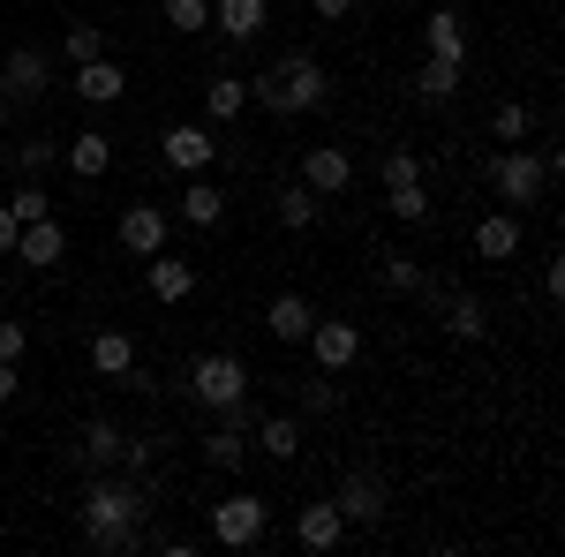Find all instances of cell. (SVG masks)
I'll return each mask as SVG.
<instances>
[{"mask_svg":"<svg viewBox=\"0 0 565 557\" xmlns=\"http://www.w3.org/2000/svg\"><path fill=\"white\" fill-rule=\"evenodd\" d=\"M84 543L106 557H136L151 535H143V519H151V482L143 474H90L84 482Z\"/></svg>","mask_w":565,"mask_h":557,"instance_id":"1","label":"cell"},{"mask_svg":"<svg viewBox=\"0 0 565 557\" xmlns=\"http://www.w3.org/2000/svg\"><path fill=\"white\" fill-rule=\"evenodd\" d=\"M324 98H332V76L317 53H279L264 76H249V106L264 114H317Z\"/></svg>","mask_w":565,"mask_h":557,"instance_id":"2","label":"cell"},{"mask_svg":"<svg viewBox=\"0 0 565 557\" xmlns=\"http://www.w3.org/2000/svg\"><path fill=\"white\" fill-rule=\"evenodd\" d=\"M551 181H558V151H527V143H505L498 159H490V189H498V204H543L551 196Z\"/></svg>","mask_w":565,"mask_h":557,"instance_id":"3","label":"cell"},{"mask_svg":"<svg viewBox=\"0 0 565 557\" xmlns=\"http://www.w3.org/2000/svg\"><path fill=\"white\" fill-rule=\"evenodd\" d=\"M204 527H212L218 550H257L264 527H271V505H264L257 490H234V497H218L212 513H204Z\"/></svg>","mask_w":565,"mask_h":557,"instance_id":"4","label":"cell"},{"mask_svg":"<svg viewBox=\"0 0 565 557\" xmlns=\"http://www.w3.org/2000/svg\"><path fill=\"white\" fill-rule=\"evenodd\" d=\"M189 392H196L212 415H226L234 399H249V362H242V354H196V362H189Z\"/></svg>","mask_w":565,"mask_h":557,"instance_id":"5","label":"cell"},{"mask_svg":"<svg viewBox=\"0 0 565 557\" xmlns=\"http://www.w3.org/2000/svg\"><path fill=\"white\" fill-rule=\"evenodd\" d=\"M332 505H340V519H348V527H377V519L392 513V482L377 468H354V474H340Z\"/></svg>","mask_w":565,"mask_h":557,"instance_id":"6","label":"cell"},{"mask_svg":"<svg viewBox=\"0 0 565 557\" xmlns=\"http://www.w3.org/2000/svg\"><path fill=\"white\" fill-rule=\"evenodd\" d=\"M302 346H309V362H317V369L348 377L354 362H362V324H348V317H317Z\"/></svg>","mask_w":565,"mask_h":557,"instance_id":"7","label":"cell"},{"mask_svg":"<svg viewBox=\"0 0 565 557\" xmlns=\"http://www.w3.org/2000/svg\"><path fill=\"white\" fill-rule=\"evenodd\" d=\"M45 90H53V61H45L39 45H15V53L0 61V98H8V106H39Z\"/></svg>","mask_w":565,"mask_h":557,"instance_id":"8","label":"cell"},{"mask_svg":"<svg viewBox=\"0 0 565 557\" xmlns=\"http://www.w3.org/2000/svg\"><path fill=\"white\" fill-rule=\"evenodd\" d=\"M159 151H167V167H181V173H212L218 129H212V121H174V129L159 136Z\"/></svg>","mask_w":565,"mask_h":557,"instance_id":"9","label":"cell"},{"mask_svg":"<svg viewBox=\"0 0 565 557\" xmlns=\"http://www.w3.org/2000/svg\"><path fill=\"white\" fill-rule=\"evenodd\" d=\"M167 242H174V212L167 204H129L121 212V249L129 257H159Z\"/></svg>","mask_w":565,"mask_h":557,"instance_id":"10","label":"cell"},{"mask_svg":"<svg viewBox=\"0 0 565 557\" xmlns=\"http://www.w3.org/2000/svg\"><path fill=\"white\" fill-rule=\"evenodd\" d=\"M15 264H31V271H53V264L68 257V234H61V218H23V234H15V249H8Z\"/></svg>","mask_w":565,"mask_h":557,"instance_id":"11","label":"cell"},{"mask_svg":"<svg viewBox=\"0 0 565 557\" xmlns=\"http://www.w3.org/2000/svg\"><path fill=\"white\" fill-rule=\"evenodd\" d=\"M302 181L317 189V196H348V189H354L348 143H309V151H302Z\"/></svg>","mask_w":565,"mask_h":557,"instance_id":"12","label":"cell"},{"mask_svg":"<svg viewBox=\"0 0 565 557\" xmlns=\"http://www.w3.org/2000/svg\"><path fill=\"white\" fill-rule=\"evenodd\" d=\"M212 23H218V39H226V45H257L264 23H271V0H218Z\"/></svg>","mask_w":565,"mask_h":557,"instance_id":"13","label":"cell"},{"mask_svg":"<svg viewBox=\"0 0 565 557\" xmlns=\"http://www.w3.org/2000/svg\"><path fill=\"white\" fill-rule=\"evenodd\" d=\"M61 167L76 173V181H98V173L114 167V136H106V129H84V136H61Z\"/></svg>","mask_w":565,"mask_h":557,"instance_id":"14","label":"cell"},{"mask_svg":"<svg viewBox=\"0 0 565 557\" xmlns=\"http://www.w3.org/2000/svg\"><path fill=\"white\" fill-rule=\"evenodd\" d=\"M295 543H302V550H340V543H348L340 505H332V497H324V505H302V513H295Z\"/></svg>","mask_w":565,"mask_h":557,"instance_id":"15","label":"cell"},{"mask_svg":"<svg viewBox=\"0 0 565 557\" xmlns=\"http://www.w3.org/2000/svg\"><path fill=\"white\" fill-rule=\"evenodd\" d=\"M76 98H84V106H114V98H121V90H129V76H121V61H114V53H98V61H84V68H76Z\"/></svg>","mask_w":565,"mask_h":557,"instance_id":"16","label":"cell"},{"mask_svg":"<svg viewBox=\"0 0 565 557\" xmlns=\"http://www.w3.org/2000/svg\"><path fill=\"white\" fill-rule=\"evenodd\" d=\"M143 287H151L159 301H189V294H196V264L159 249V257H143Z\"/></svg>","mask_w":565,"mask_h":557,"instance_id":"17","label":"cell"},{"mask_svg":"<svg viewBox=\"0 0 565 557\" xmlns=\"http://www.w3.org/2000/svg\"><path fill=\"white\" fill-rule=\"evenodd\" d=\"M476 257L482 264H513V257H521V218H513V212L476 218Z\"/></svg>","mask_w":565,"mask_h":557,"instance_id":"18","label":"cell"},{"mask_svg":"<svg viewBox=\"0 0 565 557\" xmlns=\"http://www.w3.org/2000/svg\"><path fill=\"white\" fill-rule=\"evenodd\" d=\"M121 437H129L121 422H106V415H90V422H84V444H76V460H84L90 474L121 468Z\"/></svg>","mask_w":565,"mask_h":557,"instance_id":"19","label":"cell"},{"mask_svg":"<svg viewBox=\"0 0 565 557\" xmlns=\"http://www.w3.org/2000/svg\"><path fill=\"white\" fill-rule=\"evenodd\" d=\"M309 324H317V309H309L302 294H279L271 309H264V332H271L279 346H302V340H309Z\"/></svg>","mask_w":565,"mask_h":557,"instance_id":"20","label":"cell"},{"mask_svg":"<svg viewBox=\"0 0 565 557\" xmlns=\"http://www.w3.org/2000/svg\"><path fill=\"white\" fill-rule=\"evenodd\" d=\"M218 218H226V196H218V181H204V173H189V189H181V226L212 234Z\"/></svg>","mask_w":565,"mask_h":557,"instance_id":"21","label":"cell"},{"mask_svg":"<svg viewBox=\"0 0 565 557\" xmlns=\"http://www.w3.org/2000/svg\"><path fill=\"white\" fill-rule=\"evenodd\" d=\"M271 212H279V226H287V234H309V226H317V212H324V196H317L309 181H279Z\"/></svg>","mask_w":565,"mask_h":557,"instance_id":"22","label":"cell"},{"mask_svg":"<svg viewBox=\"0 0 565 557\" xmlns=\"http://www.w3.org/2000/svg\"><path fill=\"white\" fill-rule=\"evenodd\" d=\"M242 114H249V76H212V84H204V121L226 129V121H242Z\"/></svg>","mask_w":565,"mask_h":557,"instance_id":"23","label":"cell"},{"mask_svg":"<svg viewBox=\"0 0 565 557\" xmlns=\"http://www.w3.org/2000/svg\"><path fill=\"white\" fill-rule=\"evenodd\" d=\"M204 460H212L218 474H234L242 460H249V422H234V415H218L212 437H204Z\"/></svg>","mask_w":565,"mask_h":557,"instance_id":"24","label":"cell"},{"mask_svg":"<svg viewBox=\"0 0 565 557\" xmlns=\"http://www.w3.org/2000/svg\"><path fill=\"white\" fill-rule=\"evenodd\" d=\"M423 45H430L437 61H468V23H460L452 8H430V15H423Z\"/></svg>","mask_w":565,"mask_h":557,"instance_id":"25","label":"cell"},{"mask_svg":"<svg viewBox=\"0 0 565 557\" xmlns=\"http://www.w3.org/2000/svg\"><path fill=\"white\" fill-rule=\"evenodd\" d=\"M445 332H452L460 346L490 340V309H482V294H452V301H445Z\"/></svg>","mask_w":565,"mask_h":557,"instance_id":"26","label":"cell"},{"mask_svg":"<svg viewBox=\"0 0 565 557\" xmlns=\"http://www.w3.org/2000/svg\"><path fill=\"white\" fill-rule=\"evenodd\" d=\"M90 369H98V377H129L136 369V340L129 332H98V340H90Z\"/></svg>","mask_w":565,"mask_h":557,"instance_id":"27","label":"cell"},{"mask_svg":"<svg viewBox=\"0 0 565 557\" xmlns=\"http://www.w3.org/2000/svg\"><path fill=\"white\" fill-rule=\"evenodd\" d=\"M249 437H257L271 460H295V452H302V422H287V415H257V429H249Z\"/></svg>","mask_w":565,"mask_h":557,"instance_id":"28","label":"cell"},{"mask_svg":"<svg viewBox=\"0 0 565 557\" xmlns=\"http://www.w3.org/2000/svg\"><path fill=\"white\" fill-rule=\"evenodd\" d=\"M340 407H348V385H340L332 369L302 377V415H340Z\"/></svg>","mask_w":565,"mask_h":557,"instance_id":"29","label":"cell"},{"mask_svg":"<svg viewBox=\"0 0 565 557\" xmlns=\"http://www.w3.org/2000/svg\"><path fill=\"white\" fill-rule=\"evenodd\" d=\"M159 23L181 31V39H204V31H212V0H167V8H159Z\"/></svg>","mask_w":565,"mask_h":557,"instance_id":"30","label":"cell"},{"mask_svg":"<svg viewBox=\"0 0 565 557\" xmlns=\"http://www.w3.org/2000/svg\"><path fill=\"white\" fill-rule=\"evenodd\" d=\"M460 68H468V61H423V68H415V98H452V90H460Z\"/></svg>","mask_w":565,"mask_h":557,"instance_id":"31","label":"cell"},{"mask_svg":"<svg viewBox=\"0 0 565 557\" xmlns=\"http://www.w3.org/2000/svg\"><path fill=\"white\" fill-rule=\"evenodd\" d=\"M61 53H68L76 68L98 61V53H106V23H68V31H61Z\"/></svg>","mask_w":565,"mask_h":557,"instance_id":"32","label":"cell"},{"mask_svg":"<svg viewBox=\"0 0 565 557\" xmlns=\"http://www.w3.org/2000/svg\"><path fill=\"white\" fill-rule=\"evenodd\" d=\"M527 129H535V114H527L521 98H505V106L490 114V136H498V143H527Z\"/></svg>","mask_w":565,"mask_h":557,"instance_id":"33","label":"cell"},{"mask_svg":"<svg viewBox=\"0 0 565 557\" xmlns=\"http://www.w3.org/2000/svg\"><path fill=\"white\" fill-rule=\"evenodd\" d=\"M385 189H415V181H423V151H407V143H392L385 151Z\"/></svg>","mask_w":565,"mask_h":557,"instance_id":"34","label":"cell"},{"mask_svg":"<svg viewBox=\"0 0 565 557\" xmlns=\"http://www.w3.org/2000/svg\"><path fill=\"white\" fill-rule=\"evenodd\" d=\"M392 196V218H399V226H423V218H430V189H423V181H415V189H385Z\"/></svg>","mask_w":565,"mask_h":557,"instance_id":"35","label":"cell"},{"mask_svg":"<svg viewBox=\"0 0 565 557\" xmlns=\"http://www.w3.org/2000/svg\"><path fill=\"white\" fill-rule=\"evenodd\" d=\"M15 167H23V181H45V167H61V143H15Z\"/></svg>","mask_w":565,"mask_h":557,"instance_id":"36","label":"cell"},{"mask_svg":"<svg viewBox=\"0 0 565 557\" xmlns=\"http://www.w3.org/2000/svg\"><path fill=\"white\" fill-rule=\"evenodd\" d=\"M151 468H159V437H121V474L151 482Z\"/></svg>","mask_w":565,"mask_h":557,"instance_id":"37","label":"cell"},{"mask_svg":"<svg viewBox=\"0 0 565 557\" xmlns=\"http://www.w3.org/2000/svg\"><path fill=\"white\" fill-rule=\"evenodd\" d=\"M385 294H423V264L415 257H385Z\"/></svg>","mask_w":565,"mask_h":557,"instance_id":"38","label":"cell"},{"mask_svg":"<svg viewBox=\"0 0 565 557\" xmlns=\"http://www.w3.org/2000/svg\"><path fill=\"white\" fill-rule=\"evenodd\" d=\"M8 212H15V218H45V212H53V196H45V181H23V189L8 196Z\"/></svg>","mask_w":565,"mask_h":557,"instance_id":"39","label":"cell"},{"mask_svg":"<svg viewBox=\"0 0 565 557\" xmlns=\"http://www.w3.org/2000/svg\"><path fill=\"white\" fill-rule=\"evenodd\" d=\"M23 346H31V332L15 317H0V362H23Z\"/></svg>","mask_w":565,"mask_h":557,"instance_id":"40","label":"cell"},{"mask_svg":"<svg viewBox=\"0 0 565 557\" xmlns=\"http://www.w3.org/2000/svg\"><path fill=\"white\" fill-rule=\"evenodd\" d=\"M143 550H167V557H196V535H159V543H143Z\"/></svg>","mask_w":565,"mask_h":557,"instance_id":"41","label":"cell"},{"mask_svg":"<svg viewBox=\"0 0 565 557\" xmlns=\"http://www.w3.org/2000/svg\"><path fill=\"white\" fill-rule=\"evenodd\" d=\"M15 234H23V218H15V212H8V204H0V257L15 249Z\"/></svg>","mask_w":565,"mask_h":557,"instance_id":"42","label":"cell"},{"mask_svg":"<svg viewBox=\"0 0 565 557\" xmlns=\"http://www.w3.org/2000/svg\"><path fill=\"white\" fill-rule=\"evenodd\" d=\"M15 392H23V369H15V362H0V407H8Z\"/></svg>","mask_w":565,"mask_h":557,"instance_id":"43","label":"cell"},{"mask_svg":"<svg viewBox=\"0 0 565 557\" xmlns=\"http://www.w3.org/2000/svg\"><path fill=\"white\" fill-rule=\"evenodd\" d=\"M309 8H317V23H340V15H348L354 0H309Z\"/></svg>","mask_w":565,"mask_h":557,"instance_id":"44","label":"cell"},{"mask_svg":"<svg viewBox=\"0 0 565 557\" xmlns=\"http://www.w3.org/2000/svg\"><path fill=\"white\" fill-rule=\"evenodd\" d=\"M8 114H15V106H8V98H0V129H8Z\"/></svg>","mask_w":565,"mask_h":557,"instance_id":"45","label":"cell"}]
</instances>
